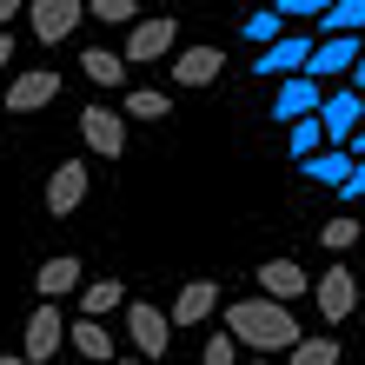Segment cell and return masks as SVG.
Segmentation results:
<instances>
[{"label":"cell","instance_id":"6da1fadb","mask_svg":"<svg viewBox=\"0 0 365 365\" xmlns=\"http://www.w3.org/2000/svg\"><path fill=\"white\" fill-rule=\"evenodd\" d=\"M226 339L252 352H292L299 346V319L272 299H232L226 306Z\"/></svg>","mask_w":365,"mask_h":365},{"label":"cell","instance_id":"7a4b0ae2","mask_svg":"<svg viewBox=\"0 0 365 365\" xmlns=\"http://www.w3.org/2000/svg\"><path fill=\"white\" fill-rule=\"evenodd\" d=\"M126 339H133V359L140 365H160L166 346H173V326H166L160 306H146V299H126Z\"/></svg>","mask_w":365,"mask_h":365},{"label":"cell","instance_id":"3957f363","mask_svg":"<svg viewBox=\"0 0 365 365\" xmlns=\"http://www.w3.org/2000/svg\"><path fill=\"white\" fill-rule=\"evenodd\" d=\"M319 133H326V146H352V133H359V126H365V93H326V100H319Z\"/></svg>","mask_w":365,"mask_h":365},{"label":"cell","instance_id":"277c9868","mask_svg":"<svg viewBox=\"0 0 365 365\" xmlns=\"http://www.w3.org/2000/svg\"><path fill=\"white\" fill-rule=\"evenodd\" d=\"M60 339H67V319H60V306L40 299L34 319H27V332H20V359H27V365H47L60 352Z\"/></svg>","mask_w":365,"mask_h":365},{"label":"cell","instance_id":"5b68a950","mask_svg":"<svg viewBox=\"0 0 365 365\" xmlns=\"http://www.w3.org/2000/svg\"><path fill=\"white\" fill-rule=\"evenodd\" d=\"M173 40H180V27H173V14H153V20H133V27H126V53H120V60H133V67H146V60H160V53H173Z\"/></svg>","mask_w":365,"mask_h":365},{"label":"cell","instance_id":"8992f818","mask_svg":"<svg viewBox=\"0 0 365 365\" xmlns=\"http://www.w3.org/2000/svg\"><path fill=\"white\" fill-rule=\"evenodd\" d=\"M80 14H87V0H34V7H27L34 40H40V47H60V40L80 27Z\"/></svg>","mask_w":365,"mask_h":365},{"label":"cell","instance_id":"52a82bcc","mask_svg":"<svg viewBox=\"0 0 365 365\" xmlns=\"http://www.w3.org/2000/svg\"><path fill=\"white\" fill-rule=\"evenodd\" d=\"M312 299H319V312H326V326H346V319L359 312V279L346 266H332V272H319Z\"/></svg>","mask_w":365,"mask_h":365},{"label":"cell","instance_id":"ba28073f","mask_svg":"<svg viewBox=\"0 0 365 365\" xmlns=\"http://www.w3.org/2000/svg\"><path fill=\"white\" fill-rule=\"evenodd\" d=\"M80 206H87V160H67V166H53V180H47V212L67 220Z\"/></svg>","mask_w":365,"mask_h":365},{"label":"cell","instance_id":"9c48e42d","mask_svg":"<svg viewBox=\"0 0 365 365\" xmlns=\"http://www.w3.org/2000/svg\"><path fill=\"white\" fill-rule=\"evenodd\" d=\"M80 133H87V146L100 160H120L126 153V120L113 113V106H87V113H80Z\"/></svg>","mask_w":365,"mask_h":365},{"label":"cell","instance_id":"30bf717a","mask_svg":"<svg viewBox=\"0 0 365 365\" xmlns=\"http://www.w3.org/2000/svg\"><path fill=\"white\" fill-rule=\"evenodd\" d=\"M319 100H326V87L306 80V73H292V80H279V93H272V120H312Z\"/></svg>","mask_w":365,"mask_h":365},{"label":"cell","instance_id":"8fae6325","mask_svg":"<svg viewBox=\"0 0 365 365\" xmlns=\"http://www.w3.org/2000/svg\"><path fill=\"white\" fill-rule=\"evenodd\" d=\"M306 60H312V34H279L272 47H259V67L252 73H306Z\"/></svg>","mask_w":365,"mask_h":365},{"label":"cell","instance_id":"7c38bea8","mask_svg":"<svg viewBox=\"0 0 365 365\" xmlns=\"http://www.w3.org/2000/svg\"><path fill=\"white\" fill-rule=\"evenodd\" d=\"M352 60H359V34H332V40H312L306 80H332V73H352Z\"/></svg>","mask_w":365,"mask_h":365},{"label":"cell","instance_id":"4fadbf2b","mask_svg":"<svg viewBox=\"0 0 365 365\" xmlns=\"http://www.w3.org/2000/svg\"><path fill=\"white\" fill-rule=\"evenodd\" d=\"M47 100H60V73L53 67H34V73H20L14 87H7V113H40Z\"/></svg>","mask_w":365,"mask_h":365},{"label":"cell","instance_id":"5bb4252c","mask_svg":"<svg viewBox=\"0 0 365 365\" xmlns=\"http://www.w3.org/2000/svg\"><path fill=\"white\" fill-rule=\"evenodd\" d=\"M259 299H272V306L292 312V299H306V272H299V259H266L259 266Z\"/></svg>","mask_w":365,"mask_h":365},{"label":"cell","instance_id":"9a60e30c","mask_svg":"<svg viewBox=\"0 0 365 365\" xmlns=\"http://www.w3.org/2000/svg\"><path fill=\"white\" fill-rule=\"evenodd\" d=\"M212 312H220V286H212V279H186L173 312H166V326H200V319H212Z\"/></svg>","mask_w":365,"mask_h":365},{"label":"cell","instance_id":"2e32d148","mask_svg":"<svg viewBox=\"0 0 365 365\" xmlns=\"http://www.w3.org/2000/svg\"><path fill=\"white\" fill-rule=\"evenodd\" d=\"M220 73H226V53L220 47H186L173 60V87H212Z\"/></svg>","mask_w":365,"mask_h":365},{"label":"cell","instance_id":"e0dca14e","mask_svg":"<svg viewBox=\"0 0 365 365\" xmlns=\"http://www.w3.org/2000/svg\"><path fill=\"white\" fill-rule=\"evenodd\" d=\"M67 339H73V352L87 359V365H113V359H120V352H113V332H106L100 319H73Z\"/></svg>","mask_w":365,"mask_h":365},{"label":"cell","instance_id":"ac0fdd59","mask_svg":"<svg viewBox=\"0 0 365 365\" xmlns=\"http://www.w3.org/2000/svg\"><path fill=\"white\" fill-rule=\"evenodd\" d=\"M126 306V286L120 279H80V319H106Z\"/></svg>","mask_w":365,"mask_h":365},{"label":"cell","instance_id":"d6986e66","mask_svg":"<svg viewBox=\"0 0 365 365\" xmlns=\"http://www.w3.org/2000/svg\"><path fill=\"white\" fill-rule=\"evenodd\" d=\"M34 286H40V299L53 306L60 292H73V286H80V259H73V252H60V259H47V266L34 272Z\"/></svg>","mask_w":365,"mask_h":365},{"label":"cell","instance_id":"ffe728a7","mask_svg":"<svg viewBox=\"0 0 365 365\" xmlns=\"http://www.w3.org/2000/svg\"><path fill=\"white\" fill-rule=\"evenodd\" d=\"M299 173H306V180H319V186H346V173H352V153H346V146H326V153L299 160Z\"/></svg>","mask_w":365,"mask_h":365},{"label":"cell","instance_id":"44dd1931","mask_svg":"<svg viewBox=\"0 0 365 365\" xmlns=\"http://www.w3.org/2000/svg\"><path fill=\"white\" fill-rule=\"evenodd\" d=\"M365 27V0H332L326 14H319V40H332V34H359Z\"/></svg>","mask_w":365,"mask_h":365},{"label":"cell","instance_id":"7402d4cb","mask_svg":"<svg viewBox=\"0 0 365 365\" xmlns=\"http://www.w3.org/2000/svg\"><path fill=\"white\" fill-rule=\"evenodd\" d=\"M80 67H87V80H100V87H120V80H126V60L106 53V47H87V60H80Z\"/></svg>","mask_w":365,"mask_h":365},{"label":"cell","instance_id":"603a6c76","mask_svg":"<svg viewBox=\"0 0 365 365\" xmlns=\"http://www.w3.org/2000/svg\"><path fill=\"white\" fill-rule=\"evenodd\" d=\"M286 365H339V339H326V332H319V339H299V346L286 352Z\"/></svg>","mask_w":365,"mask_h":365},{"label":"cell","instance_id":"cb8c5ba5","mask_svg":"<svg viewBox=\"0 0 365 365\" xmlns=\"http://www.w3.org/2000/svg\"><path fill=\"white\" fill-rule=\"evenodd\" d=\"M120 120H166V93L133 87V93H126V113H120Z\"/></svg>","mask_w":365,"mask_h":365},{"label":"cell","instance_id":"d4e9b609","mask_svg":"<svg viewBox=\"0 0 365 365\" xmlns=\"http://www.w3.org/2000/svg\"><path fill=\"white\" fill-rule=\"evenodd\" d=\"M326 153V133H319V120H292V160H312Z\"/></svg>","mask_w":365,"mask_h":365},{"label":"cell","instance_id":"484cf974","mask_svg":"<svg viewBox=\"0 0 365 365\" xmlns=\"http://www.w3.org/2000/svg\"><path fill=\"white\" fill-rule=\"evenodd\" d=\"M279 34H286V20H279L272 7H266V14H246V40H252V47H272Z\"/></svg>","mask_w":365,"mask_h":365},{"label":"cell","instance_id":"4316f807","mask_svg":"<svg viewBox=\"0 0 365 365\" xmlns=\"http://www.w3.org/2000/svg\"><path fill=\"white\" fill-rule=\"evenodd\" d=\"M87 14L106 20V27H133V14H140V7H133V0H87Z\"/></svg>","mask_w":365,"mask_h":365},{"label":"cell","instance_id":"83f0119b","mask_svg":"<svg viewBox=\"0 0 365 365\" xmlns=\"http://www.w3.org/2000/svg\"><path fill=\"white\" fill-rule=\"evenodd\" d=\"M319 240H326L332 252H346V246H359V220H352V212H346V220H332L326 232H319Z\"/></svg>","mask_w":365,"mask_h":365},{"label":"cell","instance_id":"f1b7e54d","mask_svg":"<svg viewBox=\"0 0 365 365\" xmlns=\"http://www.w3.org/2000/svg\"><path fill=\"white\" fill-rule=\"evenodd\" d=\"M200 365H240V346H232L226 332H212V339H206V352H200Z\"/></svg>","mask_w":365,"mask_h":365},{"label":"cell","instance_id":"f546056e","mask_svg":"<svg viewBox=\"0 0 365 365\" xmlns=\"http://www.w3.org/2000/svg\"><path fill=\"white\" fill-rule=\"evenodd\" d=\"M326 7H332V0H279L272 14H279V20H319Z\"/></svg>","mask_w":365,"mask_h":365},{"label":"cell","instance_id":"4dcf8cb0","mask_svg":"<svg viewBox=\"0 0 365 365\" xmlns=\"http://www.w3.org/2000/svg\"><path fill=\"white\" fill-rule=\"evenodd\" d=\"M339 192H346V200H365V160H352V173H346V186H339Z\"/></svg>","mask_w":365,"mask_h":365},{"label":"cell","instance_id":"1f68e13d","mask_svg":"<svg viewBox=\"0 0 365 365\" xmlns=\"http://www.w3.org/2000/svg\"><path fill=\"white\" fill-rule=\"evenodd\" d=\"M365 87V40H359V60H352V93Z\"/></svg>","mask_w":365,"mask_h":365},{"label":"cell","instance_id":"d6a6232c","mask_svg":"<svg viewBox=\"0 0 365 365\" xmlns=\"http://www.w3.org/2000/svg\"><path fill=\"white\" fill-rule=\"evenodd\" d=\"M14 14H27V0H0V27H7Z\"/></svg>","mask_w":365,"mask_h":365},{"label":"cell","instance_id":"836d02e7","mask_svg":"<svg viewBox=\"0 0 365 365\" xmlns=\"http://www.w3.org/2000/svg\"><path fill=\"white\" fill-rule=\"evenodd\" d=\"M346 153H352V160H365V126H359V133H352V146H346Z\"/></svg>","mask_w":365,"mask_h":365},{"label":"cell","instance_id":"e575fe53","mask_svg":"<svg viewBox=\"0 0 365 365\" xmlns=\"http://www.w3.org/2000/svg\"><path fill=\"white\" fill-rule=\"evenodd\" d=\"M7 60H14V40H7V34H0V67H7Z\"/></svg>","mask_w":365,"mask_h":365},{"label":"cell","instance_id":"d590c367","mask_svg":"<svg viewBox=\"0 0 365 365\" xmlns=\"http://www.w3.org/2000/svg\"><path fill=\"white\" fill-rule=\"evenodd\" d=\"M0 365H27V359H0Z\"/></svg>","mask_w":365,"mask_h":365},{"label":"cell","instance_id":"8d00e7d4","mask_svg":"<svg viewBox=\"0 0 365 365\" xmlns=\"http://www.w3.org/2000/svg\"><path fill=\"white\" fill-rule=\"evenodd\" d=\"M359 326H365V299H359Z\"/></svg>","mask_w":365,"mask_h":365},{"label":"cell","instance_id":"74e56055","mask_svg":"<svg viewBox=\"0 0 365 365\" xmlns=\"http://www.w3.org/2000/svg\"><path fill=\"white\" fill-rule=\"evenodd\" d=\"M113 365H140V359H113Z\"/></svg>","mask_w":365,"mask_h":365},{"label":"cell","instance_id":"f35d334b","mask_svg":"<svg viewBox=\"0 0 365 365\" xmlns=\"http://www.w3.org/2000/svg\"><path fill=\"white\" fill-rule=\"evenodd\" d=\"M266 7H279V0H266Z\"/></svg>","mask_w":365,"mask_h":365},{"label":"cell","instance_id":"ab89813d","mask_svg":"<svg viewBox=\"0 0 365 365\" xmlns=\"http://www.w3.org/2000/svg\"><path fill=\"white\" fill-rule=\"evenodd\" d=\"M252 365H266V359H252Z\"/></svg>","mask_w":365,"mask_h":365}]
</instances>
